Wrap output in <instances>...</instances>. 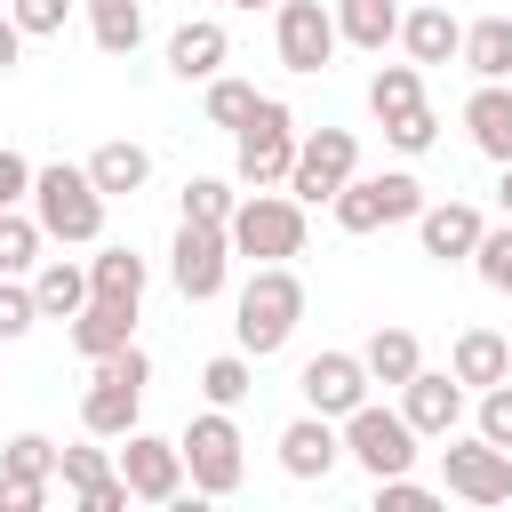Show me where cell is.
<instances>
[{
  "label": "cell",
  "instance_id": "obj_40",
  "mask_svg": "<svg viewBox=\"0 0 512 512\" xmlns=\"http://www.w3.org/2000/svg\"><path fill=\"white\" fill-rule=\"evenodd\" d=\"M376 504H384V512H432L440 496H432L424 480H408V472H384V480H376Z\"/></svg>",
  "mask_w": 512,
  "mask_h": 512
},
{
  "label": "cell",
  "instance_id": "obj_3",
  "mask_svg": "<svg viewBox=\"0 0 512 512\" xmlns=\"http://www.w3.org/2000/svg\"><path fill=\"white\" fill-rule=\"evenodd\" d=\"M32 216H40V232L64 240V248L104 240V192L88 184V168H64V160L32 168Z\"/></svg>",
  "mask_w": 512,
  "mask_h": 512
},
{
  "label": "cell",
  "instance_id": "obj_20",
  "mask_svg": "<svg viewBox=\"0 0 512 512\" xmlns=\"http://www.w3.org/2000/svg\"><path fill=\"white\" fill-rule=\"evenodd\" d=\"M400 48H408V64H448L456 48H464V24L440 8V0H424V8H408L400 16V32H392Z\"/></svg>",
  "mask_w": 512,
  "mask_h": 512
},
{
  "label": "cell",
  "instance_id": "obj_31",
  "mask_svg": "<svg viewBox=\"0 0 512 512\" xmlns=\"http://www.w3.org/2000/svg\"><path fill=\"white\" fill-rule=\"evenodd\" d=\"M256 392V376H248V352H216L208 368H200V400L208 408H240Z\"/></svg>",
  "mask_w": 512,
  "mask_h": 512
},
{
  "label": "cell",
  "instance_id": "obj_6",
  "mask_svg": "<svg viewBox=\"0 0 512 512\" xmlns=\"http://www.w3.org/2000/svg\"><path fill=\"white\" fill-rule=\"evenodd\" d=\"M288 160H296V112L280 104V96H256V112H248V128H240V184L248 192H280L288 184Z\"/></svg>",
  "mask_w": 512,
  "mask_h": 512
},
{
  "label": "cell",
  "instance_id": "obj_14",
  "mask_svg": "<svg viewBox=\"0 0 512 512\" xmlns=\"http://www.w3.org/2000/svg\"><path fill=\"white\" fill-rule=\"evenodd\" d=\"M480 232H488V224H480L472 200H424V208H416V240H424L432 264H464V256L480 248Z\"/></svg>",
  "mask_w": 512,
  "mask_h": 512
},
{
  "label": "cell",
  "instance_id": "obj_47",
  "mask_svg": "<svg viewBox=\"0 0 512 512\" xmlns=\"http://www.w3.org/2000/svg\"><path fill=\"white\" fill-rule=\"evenodd\" d=\"M496 200H504V224H512V160H504V184H496Z\"/></svg>",
  "mask_w": 512,
  "mask_h": 512
},
{
  "label": "cell",
  "instance_id": "obj_33",
  "mask_svg": "<svg viewBox=\"0 0 512 512\" xmlns=\"http://www.w3.org/2000/svg\"><path fill=\"white\" fill-rule=\"evenodd\" d=\"M248 112H256V88L216 72V80H208V128H232V136H240V128H248Z\"/></svg>",
  "mask_w": 512,
  "mask_h": 512
},
{
  "label": "cell",
  "instance_id": "obj_13",
  "mask_svg": "<svg viewBox=\"0 0 512 512\" xmlns=\"http://www.w3.org/2000/svg\"><path fill=\"white\" fill-rule=\"evenodd\" d=\"M272 40H280V64L312 80V72H328V56H336V16H328L320 0H280Z\"/></svg>",
  "mask_w": 512,
  "mask_h": 512
},
{
  "label": "cell",
  "instance_id": "obj_26",
  "mask_svg": "<svg viewBox=\"0 0 512 512\" xmlns=\"http://www.w3.org/2000/svg\"><path fill=\"white\" fill-rule=\"evenodd\" d=\"M328 16H336V40H352L368 56H384V40L400 32V0H336Z\"/></svg>",
  "mask_w": 512,
  "mask_h": 512
},
{
  "label": "cell",
  "instance_id": "obj_45",
  "mask_svg": "<svg viewBox=\"0 0 512 512\" xmlns=\"http://www.w3.org/2000/svg\"><path fill=\"white\" fill-rule=\"evenodd\" d=\"M80 504H88V512H128L136 496H128V480H120V472H104L96 488H80Z\"/></svg>",
  "mask_w": 512,
  "mask_h": 512
},
{
  "label": "cell",
  "instance_id": "obj_38",
  "mask_svg": "<svg viewBox=\"0 0 512 512\" xmlns=\"http://www.w3.org/2000/svg\"><path fill=\"white\" fill-rule=\"evenodd\" d=\"M480 440H496V448H512V376H496L488 392H480V424H472Z\"/></svg>",
  "mask_w": 512,
  "mask_h": 512
},
{
  "label": "cell",
  "instance_id": "obj_43",
  "mask_svg": "<svg viewBox=\"0 0 512 512\" xmlns=\"http://www.w3.org/2000/svg\"><path fill=\"white\" fill-rule=\"evenodd\" d=\"M48 504V480H32V472H0V512H40Z\"/></svg>",
  "mask_w": 512,
  "mask_h": 512
},
{
  "label": "cell",
  "instance_id": "obj_27",
  "mask_svg": "<svg viewBox=\"0 0 512 512\" xmlns=\"http://www.w3.org/2000/svg\"><path fill=\"white\" fill-rule=\"evenodd\" d=\"M144 280H152V264H144L136 248H96V256H88V296L144 304Z\"/></svg>",
  "mask_w": 512,
  "mask_h": 512
},
{
  "label": "cell",
  "instance_id": "obj_21",
  "mask_svg": "<svg viewBox=\"0 0 512 512\" xmlns=\"http://www.w3.org/2000/svg\"><path fill=\"white\" fill-rule=\"evenodd\" d=\"M464 128H472V144L504 168V160H512V88H504V80H480V88L464 96Z\"/></svg>",
  "mask_w": 512,
  "mask_h": 512
},
{
  "label": "cell",
  "instance_id": "obj_23",
  "mask_svg": "<svg viewBox=\"0 0 512 512\" xmlns=\"http://www.w3.org/2000/svg\"><path fill=\"white\" fill-rule=\"evenodd\" d=\"M144 176H152V152H144V144H128V136H112V144H96V152H88V184H96L104 200L144 192Z\"/></svg>",
  "mask_w": 512,
  "mask_h": 512
},
{
  "label": "cell",
  "instance_id": "obj_41",
  "mask_svg": "<svg viewBox=\"0 0 512 512\" xmlns=\"http://www.w3.org/2000/svg\"><path fill=\"white\" fill-rule=\"evenodd\" d=\"M40 320V304H32V288H16L8 272H0V344H16L24 328Z\"/></svg>",
  "mask_w": 512,
  "mask_h": 512
},
{
  "label": "cell",
  "instance_id": "obj_29",
  "mask_svg": "<svg viewBox=\"0 0 512 512\" xmlns=\"http://www.w3.org/2000/svg\"><path fill=\"white\" fill-rule=\"evenodd\" d=\"M88 32L104 56H136L144 48V0H88Z\"/></svg>",
  "mask_w": 512,
  "mask_h": 512
},
{
  "label": "cell",
  "instance_id": "obj_28",
  "mask_svg": "<svg viewBox=\"0 0 512 512\" xmlns=\"http://www.w3.org/2000/svg\"><path fill=\"white\" fill-rule=\"evenodd\" d=\"M480 80H512V16H480L464 24V48H456Z\"/></svg>",
  "mask_w": 512,
  "mask_h": 512
},
{
  "label": "cell",
  "instance_id": "obj_2",
  "mask_svg": "<svg viewBox=\"0 0 512 512\" xmlns=\"http://www.w3.org/2000/svg\"><path fill=\"white\" fill-rule=\"evenodd\" d=\"M88 368H96L88 392H80V424H88V440H128L136 416H144L152 360H144L136 344H120V352H104V360H88Z\"/></svg>",
  "mask_w": 512,
  "mask_h": 512
},
{
  "label": "cell",
  "instance_id": "obj_8",
  "mask_svg": "<svg viewBox=\"0 0 512 512\" xmlns=\"http://www.w3.org/2000/svg\"><path fill=\"white\" fill-rule=\"evenodd\" d=\"M176 448H184V480H192V496H232V488H240V424H232V408L192 416Z\"/></svg>",
  "mask_w": 512,
  "mask_h": 512
},
{
  "label": "cell",
  "instance_id": "obj_15",
  "mask_svg": "<svg viewBox=\"0 0 512 512\" xmlns=\"http://www.w3.org/2000/svg\"><path fill=\"white\" fill-rule=\"evenodd\" d=\"M296 384H304V400H312L320 416H352V408L368 400V368H360V352H312Z\"/></svg>",
  "mask_w": 512,
  "mask_h": 512
},
{
  "label": "cell",
  "instance_id": "obj_30",
  "mask_svg": "<svg viewBox=\"0 0 512 512\" xmlns=\"http://www.w3.org/2000/svg\"><path fill=\"white\" fill-rule=\"evenodd\" d=\"M424 104V64H384L376 80H368V112L376 120H400V112H416Z\"/></svg>",
  "mask_w": 512,
  "mask_h": 512
},
{
  "label": "cell",
  "instance_id": "obj_7",
  "mask_svg": "<svg viewBox=\"0 0 512 512\" xmlns=\"http://www.w3.org/2000/svg\"><path fill=\"white\" fill-rule=\"evenodd\" d=\"M344 424V456L368 472V480H384V472H408L416 464V424L400 416V408H376V400H360L352 416H336Z\"/></svg>",
  "mask_w": 512,
  "mask_h": 512
},
{
  "label": "cell",
  "instance_id": "obj_35",
  "mask_svg": "<svg viewBox=\"0 0 512 512\" xmlns=\"http://www.w3.org/2000/svg\"><path fill=\"white\" fill-rule=\"evenodd\" d=\"M232 200H240V192H232L224 176H192V184H184V224H224Z\"/></svg>",
  "mask_w": 512,
  "mask_h": 512
},
{
  "label": "cell",
  "instance_id": "obj_32",
  "mask_svg": "<svg viewBox=\"0 0 512 512\" xmlns=\"http://www.w3.org/2000/svg\"><path fill=\"white\" fill-rule=\"evenodd\" d=\"M40 216H24V208H0V272L16 280V272H32L40 264Z\"/></svg>",
  "mask_w": 512,
  "mask_h": 512
},
{
  "label": "cell",
  "instance_id": "obj_9",
  "mask_svg": "<svg viewBox=\"0 0 512 512\" xmlns=\"http://www.w3.org/2000/svg\"><path fill=\"white\" fill-rule=\"evenodd\" d=\"M352 168H360V136H352V128H312V136H296L288 200L320 208V200H336V192H344V176H352Z\"/></svg>",
  "mask_w": 512,
  "mask_h": 512
},
{
  "label": "cell",
  "instance_id": "obj_44",
  "mask_svg": "<svg viewBox=\"0 0 512 512\" xmlns=\"http://www.w3.org/2000/svg\"><path fill=\"white\" fill-rule=\"evenodd\" d=\"M24 200H32V160L0 144V208H24Z\"/></svg>",
  "mask_w": 512,
  "mask_h": 512
},
{
  "label": "cell",
  "instance_id": "obj_34",
  "mask_svg": "<svg viewBox=\"0 0 512 512\" xmlns=\"http://www.w3.org/2000/svg\"><path fill=\"white\" fill-rule=\"evenodd\" d=\"M472 272H480L496 296H512V224H488V232H480V248H472Z\"/></svg>",
  "mask_w": 512,
  "mask_h": 512
},
{
  "label": "cell",
  "instance_id": "obj_4",
  "mask_svg": "<svg viewBox=\"0 0 512 512\" xmlns=\"http://www.w3.org/2000/svg\"><path fill=\"white\" fill-rule=\"evenodd\" d=\"M224 240H232V256L288 264V256H304V200H288V192H240L232 216H224Z\"/></svg>",
  "mask_w": 512,
  "mask_h": 512
},
{
  "label": "cell",
  "instance_id": "obj_42",
  "mask_svg": "<svg viewBox=\"0 0 512 512\" xmlns=\"http://www.w3.org/2000/svg\"><path fill=\"white\" fill-rule=\"evenodd\" d=\"M64 8H72V0H16L8 16H16L24 40H48V32H64Z\"/></svg>",
  "mask_w": 512,
  "mask_h": 512
},
{
  "label": "cell",
  "instance_id": "obj_24",
  "mask_svg": "<svg viewBox=\"0 0 512 512\" xmlns=\"http://www.w3.org/2000/svg\"><path fill=\"white\" fill-rule=\"evenodd\" d=\"M32 304H40V320H72V312L88 304V264L40 256V264H32Z\"/></svg>",
  "mask_w": 512,
  "mask_h": 512
},
{
  "label": "cell",
  "instance_id": "obj_49",
  "mask_svg": "<svg viewBox=\"0 0 512 512\" xmlns=\"http://www.w3.org/2000/svg\"><path fill=\"white\" fill-rule=\"evenodd\" d=\"M504 344H512V336H504Z\"/></svg>",
  "mask_w": 512,
  "mask_h": 512
},
{
  "label": "cell",
  "instance_id": "obj_37",
  "mask_svg": "<svg viewBox=\"0 0 512 512\" xmlns=\"http://www.w3.org/2000/svg\"><path fill=\"white\" fill-rule=\"evenodd\" d=\"M432 136H440V120H432V104H416V112H400V120H384V144L392 152H432Z\"/></svg>",
  "mask_w": 512,
  "mask_h": 512
},
{
  "label": "cell",
  "instance_id": "obj_48",
  "mask_svg": "<svg viewBox=\"0 0 512 512\" xmlns=\"http://www.w3.org/2000/svg\"><path fill=\"white\" fill-rule=\"evenodd\" d=\"M232 8H280V0H232Z\"/></svg>",
  "mask_w": 512,
  "mask_h": 512
},
{
  "label": "cell",
  "instance_id": "obj_10",
  "mask_svg": "<svg viewBox=\"0 0 512 512\" xmlns=\"http://www.w3.org/2000/svg\"><path fill=\"white\" fill-rule=\"evenodd\" d=\"M440 488L464 496V504H512V448L496 440H448L440 448Z\"/></svg>",
  "mask_w": 512,
  "mask_h": 512
},
{
  "label": "cell",
  "instance_id": "obj_11",
  "mask_svg": "<svg viewBox=\"0 0 512 512\" xmlns=\"http://www.w3.org/2000/svg\"><path fill=\"white\" fill-rule=\"evenodd\" d=\"M224 272H232V240H224V224H184L176 248H168V280H176V296H184V304H208V296H224Z\"/></svg>",
  "mask_w": 512,
  "mask_h": 512
},
{
  "label": "cell",
  "instance_id": "obj_36",
  "mask_svg": "<svg viewBox=\"0 0 512 512\" xmlns=\"http://www.w3.org/2000/svg\"><path fill=\"white\" fill-rule=\"evenodd\" d=\"M0 472H32V480H56V440L48 432H16L0 448Z\"/></svg>",
  "mask_w": 512,
  "mask_h": 512
},
{
  "label": "cell",
  "instance_id": "obj_5",
  "mask_svg": "<svg viewBox=\"0 0 512 512\" xmlns=\"http://www.w3.org/2000/svg\"><path fill=\"white\" fill-rule=\"evenodd\" d=\"M336 208V224L344 232H384V224H416V208H424V184L408 176V168H384V176H344V192L328 200Z\"/></svg>",
  "mask_w": 512,
  "mask_h": 512
},
{
  "label": "cell",
  "instance_id": "obj_22",
  "mask_svg": "<svg viewBox=\"0 0 512 512\" xmlns=\"http://www.w3.org/2000/svg\"><path fill=\"white\" fill-rule=\"evenodd\" d=\"M448 376H456L464 392H488L496 376H512V344H504L496 328H464L456 352H448Z\"/></svg>",
  "mask_w": 512,
  "mask_h": 512
},
{
  "label": "cell",
  "instance_id": "obj_19",
  "mask_svg": "<svg viewBox=\"0 0 512 512\" xmlns=\"http://www.w3.org/2000/svg\"><path fill=\"white\" fill-rule=\"evenodd\" d=\"M224 56H232V40H224L216 16H192V24L168 32V72H176V80H216Z\"/></svg>",
  "mask_w": 512,
  "mask_h": 512
},
{
  "label": "cell",
  "instance_id": "obj_17",
  "mask_svg": "<svg viewBox=\"0 0 512 512\" xmlns=\"http://www.w3.org/2000/svg\"><path fill=\"white\" fill-rule=\"evenodd\" d=\"M336 456H344V432H336V416H320V408L280 432V472H288V480H328Z\"/></svg>",
  "mask_w": 512,
  "mask_h": 512
},
{
  "label": "cell",
  "instance_id": "obj_25",
  "mask_svg": "<svg viewBox=\"0 0 512 512\" xmlns=\"http://www.w3.org/2000/svg\"><path fill=\"white\" fill-rule=\"evenodd\" d=\"M360 368H368V384H408L416 368H424V344H416V328H376L368 344H360Z\"/></svg>",
  "mask_w": 512,
  "mask_h": 512
},
{
  "label": "cell",
  "instance_id": "obj_46",
  "mask_svg": "<svg viewBox=\"0 0 512 512\" xmlns=\"http://www.w3.org/2000/svg\"><path fill=\"white\" fill-rule=\"evenodd\" d=\"M24 64V32H16V16H0V80Z\"/></svg>",
  "mask_w": 512,
  "mask_h": 512
},
{
  "label": "cell",
  "instance_id": "obj_12",
  "mask_svg": "<svg viewBox=\"0 0 512 512\" xmlns=\"http://www.w3.org/2000/svg\"><path fill=\"white\" fill-rule=\"evenodd\" d=\"M120 480H128L136 504H176V496H184V448L160 440V432H128V448H120Z\"/></svg>",
  "mask_w": 512,
  "mask_h": 512
},
{
  "label": "cell",
  "instance_id": "obj_39",
  "mask_svg": "<svg viewBox=\"0 0 512 512\" xmlns=\"http://www.w3.org/2000/svg\"><path fill=\"white\" fill-rule=\"evenodd\" d=\"M104 472H112V464H104V448H56V480H64L72 496H80V488H96Z\"/></svg>",
  "mask_w": 512,
  "mask_h": 512
},
{
  "label": "cell",
  "instance_id": "obj_16",
  "mask_svg": "<svg viewBox=\"0 0 512 512\" xmlns=\"http://www.w3.org/2000/svg\"><path fill=\"white\" fill-rule=\"evenodd\" d=\"M400 416L416 424V440H448L456 416H464V384L440 376V368H416V376L400 384Z\"/></svg>",
  "mask_w": 512,
  "mask_h": 512
},
{
  "label": "cell",
  "instance_id": "obj_18",
  "mask_svg": "<svg viewBox=\"0 0 512 512\" xmlns=\"http://www.w3.org/2000/svg\"><path fill=\"white\" fill-rule=\"evenodd\" d=\"M64 328H72V352H80V360H104V352L136 344V304H120V296H88Z\"/></svg>",
  "mask_w": 512,
  "mask_h": 512
},
{
  "label": "cell",
  "instance_id": "obj_1",
  "mask_svg": "<svg viewBox=\"0 0 512 512\" xmlns=\"http://www.w3.org/2000/svg\"><path fill=\"white\" fill-rule=\"evenodd\" d=\"M296 320H304V280H296L288 264H256V280H248L240 304H232L240 352H248V360H272V352L296 336Z\"/></svg>",
  "mask_w": 512,
  "mask_h": 512
}]
</instances>
